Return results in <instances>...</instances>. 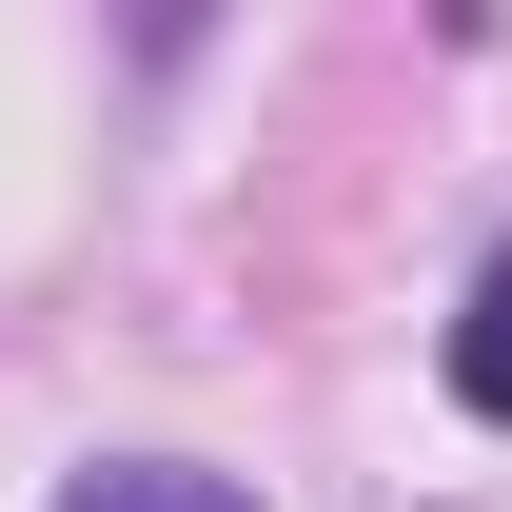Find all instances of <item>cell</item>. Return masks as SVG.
<instances>
[{"mask_svg":"<svg viewBox=\"0 0 512 512\" xmlns=\"http://www.w3.org/2000/svg\"><path fill=\"white\" fill-rule=\"evenodd\" d=\"M453 394H473V414L512 434V256L473 276V316H453Z\"/></svg>","mask_w":512,"mask_h":512,"instance_id":"cell-2","label":"cell"},{"mask_svg":"<svg viewBox=\"0 0 512 512\" xmlns=\"http://www.w3.org/2000/svg\"><path fill=\"white\" fill-rule=\"evenodd\" d=\"M60 512H256L237 473H178V453H99V473H60Z\"/></svg>","mask_w":512,"mask_h":512,"instance_id":"cell-1","label":"cell"}]
</instances>
